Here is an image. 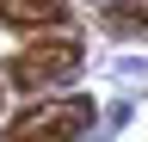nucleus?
I'll use <instances>...</instances> for the list:
<instances>
[{
  "label": "nucleus",
  "instance_id": "f257e3e1",
  "mask_svg": "<svg viewBox=\"0 0 148 142\" xmlns=\"http://www.w3.org/2000/svg\"><path fill=\"white\" fill-rule=\"evenodd\" d=\"M80 62H86L80 37L56 25V37H37L31 49H18V56L6 62V80L18 86V93H43V86H56V80H74Z\"/></svg>",
  "mask_w": 148,
  "mask_h": 142
},
{
  "label": "nucleus",
  "instance_id": "f03ea898",
  "mask_svg": "<svg viewBox=\"0 0 148 142\" xmlns=\"http://www.w3.org/2000/svg\"><path fill=\"white\" fill-rule=\"evenodd\" d=\"M92 130V99H49V105H31L6 123V136H80Z\"/></svg>",
  "mask_w": 148,
  "mask_h": 142
},
{
  "label": "nucleus",
  "instance_id": "7ed1b4c3",
  "mask_svg": "<svg viewBox=\"0 0 148 142\" xmlns=\"http://www.w3.org/2000/svg\"><path fill=\"white\" fill-rule=\"evenodd\" d=\"M62 19H68L62 0H0V25H12V31H49Z\"/></svg>",
  "mask_w": 148,
  "mask_h": 142
}]
</instances>
